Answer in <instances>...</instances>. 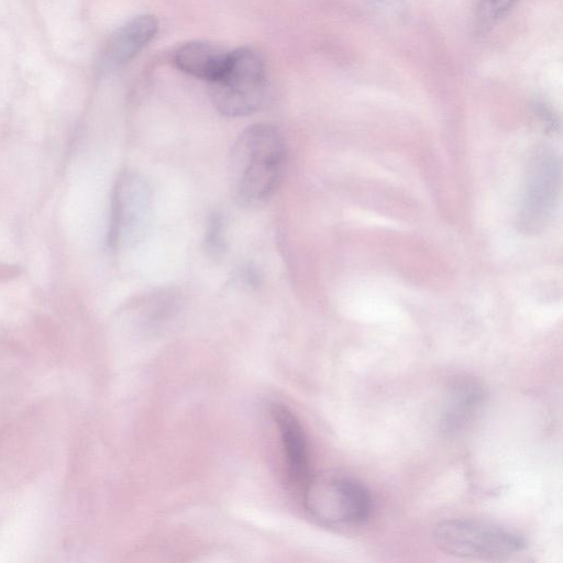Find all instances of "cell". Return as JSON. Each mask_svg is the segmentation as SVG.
Returning a JSON list of instances; mask_svg holds the SVG:
<instances>
[{"instance_id": "1", "label": "cell", "mask_w": 563, "mask_h": 563, "mask_svg": "<svg viewBox=\"0 0 563 563\" xmlns=\"http://www.w3.org/2000/svg\"><path fill=\"white\" fill-rule=\"evenodd\" d=\"M285 161L279 131L267 123L247 126L238 136L230 157V188L243 208L265 205L276 190Z\"/></svg>"}, {"instance_id": "2", "label": "cell", "mask_w": 563, "mask_h": 563, "mask_svg": "<svg viewBox=\"0 0 563 563\" xmlns=\"http://www.w3.org/2000/svg\"><path fill=\"white\" fill-rule=\"evenodd\" d=\"M266 71L261 56L249 47L229 52L220 74L209 81L214 108L228 117H241L258 110L266 97Z\"/></svg>"}, {"instance_id": "3", "label": "cell", "mask_w": 563, "mask_h": 563, "mask_svg": "<svg viewBox=\"0 0 563 563\" xmlns=\"http://www.w3.org/2000/svg\"><path fill=\"white\" fill-rule=\"evenodd\" d=\"M303 498L311 517L331 528L361 525L371 510L367 489L357 479L339 472L314 475L306 486Z\"/></svg>"}, {"instance_id": "4", "label": "cell", "mask_w": 563, "mask_h": 563, "mask_svg": "<svg viewBox=\"0 0 563 563\" xmlns=\"http://www.w3.org/2000/svg\"><path fill=\"white\" fill-rule=\"evenodd\" d=\"M433 539L444 553L473 560L508 558L526 545L520 536L506 528L471 519L439 522L434 528Z\"/></svg>"}, {"instance_id": "5", "label": "cell", "mask_w": 563, "mask_h": 563, "mask_svg": "<svg viewBox=\"0 0 563 563\" xmlns=\"http://www.w3.org/2000/svg\"><path fill=\"white\" fill-rule=\"evenodd\" d=\"M115 235L125 244L143 239L151 213V190L147 183L135 174L121 180L117 195Z\"/></svg>"}, {"instance_id": "6", "label": "cell", "mask_w": 563, "mask_h": 563, "mask_svg": "<svg viewBox=\"0 0 563 563\" xmlns=\"http://www.w3.org/2000/svg\"><path fill=\"white\" fill-rule=\"evenodd\" d=\"M158 22L153 15H137L121 25L109 38L101 55L102 70L129 63L155 36Z\"/></svg>"}, {"instance_id": "7", "label": "cell", "mask_w": 563, "mask_h": 563, "mask_svg": "<svg viewBox=\"0 0 563 563\" xmlns=\"http://www.w3.org/2000/svg\"><path fill=\"white\" fill-rule=\"evenodd\" d=\"M228 55L229 52L216 44L192 41L180 46L174 59L180 70L209 82L220 74Z\"/></svg>"}, {"instance_id": "8", "label": "cell", "mask_w": 563, "mask_h": 563, "mask_svg": "<svg viewBox=\"0 0 563 563\" xmlns=\"http://www.w3.org/2000/svg\"><path fill=\"white\" fill-rule=\"evenodd\" d=\"M272 416L278 427L282 444L292 477L300 479L308 466L307 444L296 416L283 404L272 405Z\"/></svg>"}, {"instance_id": "9", "label": "cell", "mask_w": 563, "mask_h": 563, "mask_svg": "<svg viewBox=\"0 0 563 563\" xmlns=\"http://www.w3.org/2000/svg\"><path fill=\"white\" fill-rule=\"evenodd\" d=\"M519 0H479L475 15V29L477 32L490 30Z\"/></svg>"}, {"instance_id": "10", "label": "cell", "mask_w": 563, "mask_h": 563, "mask_svg": "<svg viewBox=\"0 0 563 563\" xmlns=\"http://www.w3.org/2000/svg\"><path fill=\"white\" fill-rule=\"evenodd\" d=\"M210 228H209V231H208V238H207V242H208V245L209 247L214 251V250H219L220 247V244H221V222H220V219L219 218H213V220L211 221L210 223Z\"/></svg>"}, {"instance_id": "11", "label": "cell", "mask_w": 563, "mask_h": 563, "mask_svg": "<svg viewBox=\"0 0 563 563\" xmlns=\"http://www.w3.org/2000/svg\"><path fill=\"white\" fill-rule=\"evenodd\" d=\"M379 5H384L385 8H396L397 7V0H372Z\"/></svg>"}]
</instances>
